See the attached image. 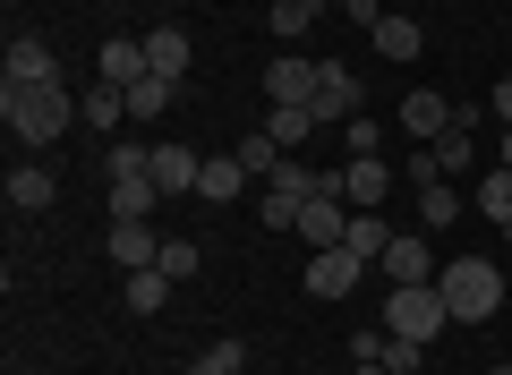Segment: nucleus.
<instances>
[{
  "instance_id": "nucleus-1",
  "label": "nucleus",
  "mask_w": 512,
  "mask_h": 375,
  "mask_svg": "<svg viewBox=\"0 0 512 375\" xmlns=\"http://www.w3.org/2000/svg\"><path fill=\"white\" fill-rule=\"evenodd\" d=\"M0 120H9L18 145H52L77 120V94L69 86H0Z\"/></svg>"
},
{
  "instance_id": "nucleus-2",
  "label": "nucleus",
  "mask_w": 512,
  "mask_h": 375,
  "mask_svg": "<svg viewBox=\"0 0 512 375\" xmlns=\"http://www.w3.org/2000/svg\"><path fill=\"white\" fill-rule=\"evenodd\" d=\"M436 290H444V307H453V324H495V307H504V273H495L487 256H444Z\"/></svg>"
},
{
  "instance_id": "nucleus-3",
  "label": "nucleus",
  "mask_w": 512,
  "mask_h": 375,
  "mask_svg": "<svg viewBox=\"0 0 512 375\" xmlns=\"http://www.w3.org/2000/svg\"><path fill=\"white\" fill-rule=\"evenodd\" d=\"M384 324L402 341H436L444 324H453V307H444L436 282H393V299H384Z\"/></svg>"
},
{
  "instance_id": "nucleus-4",
  "label": "nucleus",
  "mask_w": 512,
  "mask_h": 375,
  "mask_svg": "<svg viewBox=\"0 0 512 375\" xmlns=\"http://www.w3.org/2000/svg\"><path fill=\"white\" fill-rule=\"evenodd\" d=\"M316 188H325V179H316L308 162L291 154L274 179H265V205H256V214H265V231H299V214H308V197H316Z\"/></svg>"
},
{
  "instance_id": "nucleus-5",
  "label": "nucleus",
  "mask_w": 512,
  "mask_h": 375,
  "mask_svg": "<svg viewBox=\"0 0 512 375\" xmlns=\"http://www.w3.org/2000/svg\"><path fill=\"white\" fill-rule=\"evenodd\" d=\"M325 188L350 205V214H376V205L393 197V162H384V154H350V171H333Z\"/></svg>"
},
{
  "instance_id": "nucleus-6",
  "label": "nucleus",
  "mask_w": 512,
  "mask_h": 375,
  "mask_svg": "<svg viewBox=\"0 0 512 375\" xmlns=\"http://www.w3.org/2000/svg\"><path fill=\"white\" fill-rule=\"evenodd\" d=\"M308 120H316V128H325V120H342V128L359 120V77H350L342 60H316V103H308Z\"/></svg>"
},
{
  "instance_id": "nucleus-7",
  "label": "nucleus",
  "mask_w": 512,
  "mask_h": 375,
  "mask_svg": "<svg viewBox=\"0 0 512 375\" xmlns=\"http://www.w3.org/2000/svg\"><path fill=\"white\" fill-rule=\"evenodd\" d=\"M359 273H367L359 248H316V256H308V299H350Z\"/></svg>"
},
{
  "instance_id": "nucleus-8",
  "label": "nucleus",
  "mask_w": 512,
  "mask_h": 375,
  "mask_svg": "<svg viewBox=\"0 0 512 375\" xmlns=\"http://www.w3.org/2000/svg\"><path fill=\"white\" fill-rule=\"evenodd\" d=\"M265 94L308 111V103H316V60H308V52H274V60H265Z\"/></svg>"
},
{
  "instance_id": "nucleus-9",
  "label": "nucleus",
  "mask_w": 512,
  "mask_h": 375,
  "mask_svg": "<svg viewBox=\"0 0 512 375\" xmlns=\"http://www.w3.org/2000/svg\"><path fill=\"white\" fill-rule=\"evenodd\" d=\"M0 86H60V52L43 35H18V43H9V77H0Z\"/></svg>"
},
{
  "instance_id": "nucleus-10",
  "label": "nucleus",
  "mask_w": 512,
  "mask_h": 375,
  "mask_svg": "<svg viewBox=\"0 0 512 375\" xmlns=\"http://www.w3.org/2000/svg\"><path fill=\"white\" fill-rule=\"evenodd\" d=\"M111 265L120 273H146V265H163V239H154V222H111Z\"/></svg>"
},
{
  "instance_id": "nucleus-11",
  "label": "nucleus",
  "mask_w": 512,
  "mask_h": 375,
  "mask_svg": "<svg viewBox=\"0 0 512 375\" xmlns=\"http://www.w3.org/2000/svg\"><path fill=\"white\" fill-rule=\"evenodd\" d=\"M146 69H154V60H146V43H128V35H111L103 52H94V86H120V94H128Z\"/></svg>"
},
{
  "instance_id": "nucleus-12",
  "label": "nucleus",
  "mask_w": 512,
  "mask_h": 375,
  "mask_svg": "<svg viewBox=\"0 0 512 375\" xmlns=\"http://www.w3.org/2000/svg\"><path fill=\"white\" fill-rule=\"evenodd\" d=\"M342 231H350V205L333 197V188H316L308 214H299V239H308V248H342Z\"/></svg>"
},
{
  "instance_id": "nucleus-13",
  "label": "nucleus",
  "mask_w": 512,
  "mask_h": 375,
  "mask_svg": "<svg viewBox=\"0 0 512 375\" xmlns=\"http://www.w3.org/2000/svg\"><path fill=\"white\" fill-rule=\"evenodd\" d=\"M205 179V154H188V145H154V188L163 197H197Z\"/></svg>"
},
{
  "instance_id": "nucleus-14",
  "label": "nucleus",
  "mask_w": 512,
  "mask_h": 375,
  "mask_svg": "<svg viewBox=\"0 0 512 375\" xmlns=\"http://www.w3.org/2000/svg\"><path fill=\"white\" fill-rule=\"evenodd\" d=\"M402 128H410V137H419V145H436L444 128H453V103H444L436 86H419V94H402Z\"/></svg>"
},
{
  "instance_id": "nucleus-15",
  "label": "nucleus",
  "mask_w": 512,
  "mask_h": 375,
  "mask_svg": "<svg viewBox=\"0 0 512 375\" xmlns=\"http://www.w3.org/2000/svg\"><path fill=\"white\" fill-rule=\"evenodd\" d=\"M376 265H384V282H436V273H427V239H419V231H393V248H384Z\"/></svg>"
},
{
  "instance_id": "nucleus-16",
  "label": "nucleus",
  "mask_w": 512,
  "mask_h": 375,
  "mask_svg": "<svg viewBox=\"0 0 512 375\" xmlns=\"http://www.w3.org/2000/svg\"><path fill=\"white\" fill-rule=\"evenodd\" d=\"M146 60H154V77H188V60H197L188 26H154V35H146Z\"/></svg>"
},
{
  "instance_id": "nucleus-17",
  "label": "nucleus",
  "mask_w": 512,
  "mask_h": 375,
  "mask_svg": "<svg viewBox=\"0 0 512 375\" xmlns=\"http://www.w3.org/2000/svg\"><path fill=\"white\" fill-rule=\"evenodd\" d=\"M52 197H60V179L43 171V162H18V171H9V205H18V214H43Z\"/></svg>"
},
{
  "instance_id": "nucleus-18",
  "label": "nucleus",
  "mask_w": 512,
  "mask_h": 375,
  "mask_svg": "<svg viewBox=\"0 0 512 375\" xmlns=\"http://www.w3.org/2000/svg\"><path fill=\"white\" fill-rule=\"evenodd\" d=\"M171 290H180V282H171L163 265H146V273H128V316H163V307H171Z\"/></svg>"
},
{
  "instance_id": "nucleus-19",
  "label": "nucleus",
  "mask_w": 512,
  "mask_h": 375,
  "mask_svg": "<svg viewBox=\"0 0 512 375\" xmlns=\"http://www.w3.org/2000/svg\"><path fill=\"white\" fill-rule=\"evenodd\" d=\"M367 43H376L384 60H419V18H393V9H384V18L367 26Z\"/></svg>"
},
{
  "instance_id": "nucleus-20",
  "label": "nucleus",
  "mask_w": 512,
  "mask_h": 375,
  "mask_svg": "<svg viewBox=\"0 0 512 375\" xmlns=\"http://www.w3.org/2000/svg\"><path fill=\"white\" fill-rule=\"evenodd\" d=\"M239 188H248V171H239V154H205V179H197V197H205V205H231Z\"/></svg>"
},
{
  "instance_id": "nucleus-21",
  "label": "nucleus",
  "mask_w": 512,
  "mask_h": 375,
  "mask_svg": "<svg viewBox=\"0 0 512 375\" xmlns=\"http://www.w3.org/2000/svg\"><path fill=\"white\" fill-rule=\"evenodd\" d=\"M154 179H111V222H154Z\"/></svg>"
},
{
  "instance_id": "nucleus-22",
  "label": "nucleus",
  "mask_w": 512,
  "mask_h": 375,
  "mask_svg": "<svg viewBox=\"0 0 512 375\" xmlns=\"http://www.w3.org/2000/svg\"><path fill=\"white\" fill-rule=\"evenodd\" d=\"M171 94H180V77H137V86H128V120H163V111H171Z\"/></svg>"
},
{
  "instance_id": "nucleus-23",
  "label": "nucleus",
  "mask_w": 512,
  "mask_h": 375,
  "mask_svg": "<svg viewBox=\"0 0 512 375\" xmlns=\"http://www.w3.org/2000/svg\"><path fill=\"white\" fill-rule=\"evenodd\" d=\"M231 154H239V171H248V179H274V171H282V162H291V154H282V145H274V137H265V128H248V137H239V145H231Z\"/></svg>"
},
{
  "instance_id": "nucleus-24",
  "label": "nucleus",
  "mask_w": 512,
  "mask_h": 375,
  "mask_svg": "<svg viewBox=\"0 0 512 375\" xmlns=\"http://www.w3.org/2000/svg\"><path fill=\"white\" fill-rule=\"evenodd\" d=\"M410 197H419V222H427V231H444V222H461V205H470L461 188H444V179H427V188H410Z\"/></svg>"
},
{
  "instance_id": "nucleus-25",
  "label": "nucleus",
  "mask_w": 512,
  "mask_h": 375,
  "mask_svg": "<svg viewBox=\"0 0 512 375\" xmlns=\"http://www.w3.org/2000/svg\"><path fill=\"white\" fill-rule=\"evenodd\" d=\"M308 128H316V120H308L299 103H274V111H265V137H274L282 154H299V145H308Z\"/></svg>"
},
{
  "instance_id": "nucleus-26",
  "label": "nucleus",
  "mask_w": 512,
  "mask_h": 375,
  "mask_svg": "<svg viewBox=\"0 0 512 375\" xmlns=\"http://www.w3.org/2000/svg\"><path fill=\"white\" fill-rule=\"evenodd\" d=\"M188 375H248V341H214V350H197Z\"/></svg>"
},
{
  "instance_id": "nucleus-27",
  "label": "nucleus",
  "mask_w": 512,
  "mask_h": 375,
  "mask_svg": "<svg viewBox=\"0 0 512 375\" xmlns=\"http://www.w3.org/2000/svg\"><path fill=\"white\" fill-rule=\"evenodd\" d=\"M342 248H359L367 265H376V256L393 248V231H384V214H350V231H342Z\"/></svg>"
},
{
  "instance_id": "nucleus-28",
  "label": "nucleus",
  "mask_w": 512,
  "mask_h": 375,
  "mask_svg": "<svg viewBox=\"0 0 512 375\" xmlns=\"http://www.w3.org/2000/svg\"><path fill=\"white\" fill-rule=\"evenodd\" d=\"M316 18H325V0H274V35H282V43H299Z\"/></svg>"
},
{
  "instance_id": "nucleus-29",
  "label": "nucleus",
  "mask_w": 512,
  "mask_h": 375,
  "mask_svg": "<svg viewBox=\"0 0 512 375\" xmlns=\"http://www.w3.org/2000/svg\"><path fill=\"white\" fill-rule=\"evenodd\" d=\"M393 358V324H359L350 333V367H384Z\"/></svg>"
},
{
  "instance_id": "nucleus-30",
  "label": "nucleus",
  "mask_w": 512,
  "mask_h": 375,
  "mask_svg": "<svg viewBox=\"0 0 512 375\" xmlns=\"http://www.w3.org/2000/svg\"><path fill=\"white\" fill-rule=\"evenodd\" d=\"M128 120V94L120 86H86V128H120Z\"/></svg>"
},
{
  "instance_id": "nucleus-31",
  "label": "nucleus",
  "mask_w": 512,
  "mask_h": 375,
  "mask_svg": "<svg viewBox=\"0 0 512 375\" xmlns=\"http://www.w3.org/2000/svg\"><path fill=\"white\" fill-rule=\"evenodd\" d=\"M111 179H154V145H111Z\"/></svg>"
},
{
  "instance_id": "nucleus-32",
  "label": "nucleus",
  "mask_w": 512,
  "mask_h": 375,
  "mask_svg": "<svg viewBox=\"0 0 512 375\" xmlns=\"http://www.w3.org/2000/svg\"><path fill=\"white\" fill-rule=\"evenodd\" d=\"M197 265H205L197 239H163V273H171V282H197Z\"/></svg>"
},
{
  "instance_id": "nucleus-33",
  "label": "nucleus",
  "mask_w": 512,
  "mask_h": 375,
  "mask_svg": "<svg viewBox=\"0 0 512 375\" xmlns=\"http://www.w3.org/2000/svg\"><path fill=\"white\" fill-rule=\"evenodd\" d=\"M342 9H350V26H376L384 18V0H342Z\"/></svg>"
},
{
  "instance_id": "nucleus-34",
  "label": "nucleus",
  "mask_w": 512,
  "mask_h": 375,
  "mask_svg": "<svg viewBox=\"0 0 512 375\" xmlns=\"http://www.w3.org/2000/svg\"><path fill=\"white\" fill-rule=\"evenodd\" d=\"M495 128H512V77H495Z\"/></svg>"
},
{
  "instance_id": "nucleus-35",
  "label": "nucleus",
  "mask_w": 512,
  "mask_h": 375,
  "mask_svg": "<svg viewBox=\"0 0 512 375\" xmlns=\"http://www.w3.org/2000/svg\"><path fill=\"white\" fill-rule=\"evenodd\" d=\"M495 162H504V171H512V128H495Z\"/></svg>"
},
{
  "instance_id": "nucleus-36",
  "label": "nucleus",
  "mask_w": 512,
  "mask_h": 375,
  "mask_svg": "<svg viewBox=\"0 0 512 375\" xmlns=\"http://www.w3.org/2000/svg\"><path fill=\"white\" fill-rule=\"evenodd\" d=\"M487 375H512V367H504V358H495V367H487Z\"/></svg>"
},
{
  "instance_id": "nucleus-37",
  "label": "nucleus",
  "mask_w": 512,
  "mask_h": 375,
  "mask_svg": "<svg viewBox=\"0 0 512 375\" xmlns=\"http://www.w3.org/2000/svg\"><path fill=\"white\" fill-rule=\"evenodd\" d=\"M350 375H384V367H350Z\"/></svg>"
}]
</instances>
